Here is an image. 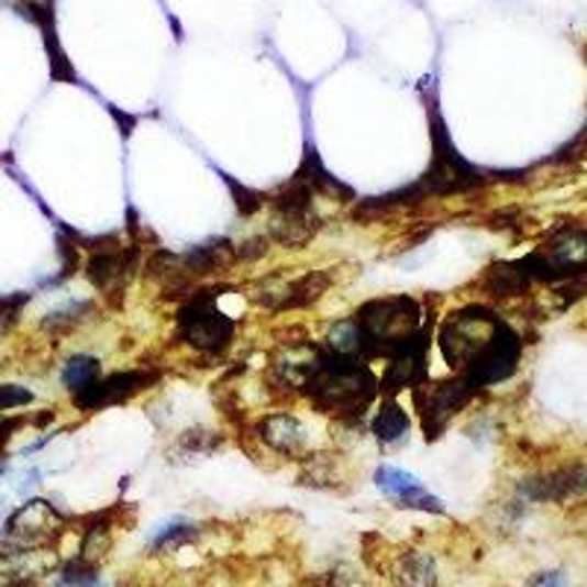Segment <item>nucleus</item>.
<instances>
[{
    "instance_id": "f257e3e1",
    "label": "nucleus",
    "mask_w": 587,
    "mask_h": 587,
    "mask_svg": "<svg viewBox=\"0 0 587 587\" xmlns=\"http://www.w3.org/2000/svg\"><path fill=\"white\" fill-rule=\"evenodd\" d=\"M435 344L444 365L479 394L511 379L523 358V341L514 326L481 303H467L441 318Z\"/></svg>"
},
{
    "instance_id": "f03ea898",
    "label": "nucleus",
    "mask_w": 587,
    "mask_h": 587,
    "mask_svg": "<svg viewBox=\"0 0 587 587\" xmlns=\"http://www.w3.org/2000/svg\"><path fill=\"white\" fill-rule=\"evenodd\" d=\"M427 118L429 142H432L427 170H423L414 182H409V186L394 188L388 195L358 200L356 209H353L356 218H374V214H388L397 212V209H414V206L435 200V197L470 195V191H476V188L488 182V174L476 168L473 162H467L462 153H458L435 98H427Z\"/></svg>"
},
{
    "instance_id": "7ed1b4c3",
    "label": "nucleus",
    "mask_w": 587,
    "mask_h": 587,
    "mask_svg": "<svg viewBox=\"0 0 587 587\" xmlns=\"http://www.w3.org/2000/svg\"><path fill=\"white\" fill-rule=\"evenodd\" d=\"M297 397H303L318 414L339 423H362L379 397V379L367 362L339 356L323 344H312V356L303 358Z\"/></svg>"
},
{
    "instance_id": "20e7f679",
    "label": "nucleus",
    "mask_w": 587,
    "mask_h": 587,
    "mask_svg": "<svg viewBox=\"0 0 587 587\" xmlns=\"http://www.w3.org/2000/svg\"><path fill=\"white\" fill-rule=\"evenodd\" d=\"M350 318L356 323L362 358L370 365L388 362L406 341L414 339L429 321V312L414 294H385L358 306Z\"/></svg>"
},
{
    "instance_id": "39448f33",
    "label": "nucleus",
    "mask_w": 587,
    "mask_h": 587,
    "mask_svg": "<svg viewBox=\"0 0 587 587\" xmlns=\"http://www.w3.org/2000/svg\"><path fill=\"white\" fill-rule=\"evenodd\" d=\"M77 244L86 253L82 262V274L91 283V288L103 297L109 309H121L126 300V291L133 285L139 267H142V244L135 241H121L115 232H103V235H82L74 232Z\"/></svg>"
},
{
    "instance_id": "423d86ee",
    "label": "nucleus",
    "mask_w": 587,
    "mask_h": 587,
    "mask_svg": "<svg viewBox=\"0 0 587 587\" xmlns=\"http://www.w3.org/2000/svg\"><path fill=\"white\" fill-rule=\"evenodd\" d=\"M226 291V285H200L177 306V339L200 356L221 358L235 344L239 323L226 312H221L218 297Z\"/></svg>"
},
{
    "instance_id": "0eeeda50",
    "label": "nucleus",
    "mask_w": 587,
    "mask_h": 587,
    "mask_svg": "<svg viewBox=\"0 0 587 587\" xmlns=\"http://www.w3.org/2000/svg\"><path fill=\"white\" fill-rule=\"evenodd\" d=\"M267 206H270V221L265 235L276 247L303 250L321 232L323 221L318 212V197L297 177L270 191Z\"/></svg>"
},
{
    "instance_id": "6e6552de",
    "label": "nucleus",
    "mask_w": 587,
    "mask_h": 587,
    "mask_svg": "<svg viewBox=\"0 0 587 587\" xmlns=\"http://www.w3.org/2000/svg\"><path fill=\"white\" fill-rule=\"evenodd\" d=\"M476 397H479V391L458 374L444 376V379H432V376H429L418 388H411V406H414L420 432H423L429 444H435L438 438H444L450 423H453Z\"/></svg>"
},
{
    "instance_id": "1a4fd4ad",
    "label": "nucleus",
    "mask_w": 587,
    "mask_h": 587,
    "mask_svg": "<svg viewBox=\"0 0 587 587\" xmlns=\"http://www.w3.org/2000/svg\"><path fill=\"white\" fill-rule=\"evenodd\" d=\"M332 283H335V274L332 270H321V267L318 270H306L297 279H283L279 274H274L253 288L250 300L270 314L303 312V309H312L323 294L330 291Z\"/></svg>"
},
{
    "instance_id": "9d476101",
    "label": "nucleus",
    "mask_w": 587,
    "mask_h": 587,
    "mask_svg": "<svg viewBox=\"0 0 587 587\" xmlns=\"http://www.w3.org/2000/svg\"><path fill=\"white\" fill-rule=\"evenodd\" d=\"M435 314H429V321L423 323V330L411 341H406L388 362H385V374L379 379V394L383 397H400L402 391L418 388L423 379H429V350H432V339H435Z\"/></svg>"
},
{
    "instance_id": "9b49d317",
    "label": "nucleus",
    "mask_w": 587,
    "mask_h": 587,
    "mask_svg": "<svg viewBox=\"0 0 587 587\" xmlns=\"http://www.w3.org/2000/svg\"><path fill=\"white\" fill-rule=\"evenodd\" d=\"M159 383V370L153 367H133V370H115V374L100 376L98 383L82 388V391L71 394V402L77 411H103L112 406H124L126 400H133L139 394L151 391L153 385Z\"/></svg>"
},
{
    "instance_id": "f8f14e48",
    "label": "nucleus",
    "mask_w": 587,
    "mask_h": 587,
    "mask_svg": "<svg viewBox=\"0 0 587 587\" xmlns=\"http://www.w3.org/2000/svg\"><path fill=\"white\" fill-rule=\"evenodd\" d=\"M63 511H56L45 499H33L27 506H21L7 523L10 541H15L24 550H38V546H51L63 538L65 532Z\"/></svg>"
},
{
    "instance_id": "ddd939ff",
    "label": "nucleus",
    "mask_w": 587,
    "mask_h": 587,
    "mask_svg": "<svg viewBox=\"0 0 587 587\" xmlns=\"http://www.w3.org/2000/svg\"><path fill=\"white\" fill-rule=\"evenodd\" d=\"M376 488L383 490L385 499H391L397 508H409V511H423V514H446L444 499H438L435 494H429L427 485L414 476V473L394 467V464H383L374 473Z\"/></svg>"
},
{
    "instance_id": "4468645a",
    "label": "nucleus",
    "mask_w": 587,
    "mask_h": 587,
    "mask_svg": "<svg viewBox=\"0 0 587 587\" xmlns=\"http://www.w3.org/2000/svg\"><path fill=\"white\" fill-rule=\"evenodd\" d=\"M520 490L532 502H567L573 497H582L587 494V464H569V467L532 476L523 481Z\"/></svg>"
},
{
    "instance_id": "2eb2a0df",
    "label": "nucleus",
    "mask_w": 587,
    "mask_h": 587,
    "mask_svg": "<svg viewBox=\"0 0 587 587\" xmlns=\"http://www.w3.org/2000/svg\"><path fill=\"white\" fill-rule=\"evenodd\" d=\"M256 438L267 450H274L276 455H285V458H303L306 446H309L306 427L288 411L265 414L256 423Z\"/></svg>"
},
{
    "instance_id": "dca6fc26",
    "label": "nucleus",
    "mask_w": 587,
    "mask_h": 587,
    "mask_svg": "<svg viewBox=\"0 0 587 587\" xmlns=\"http://www.w3.org/2000/svg\"><path fill=\"white\" fill-rule=\"evenodd\" d=\"M294 177L312 188L314 197L335 200V203H356V191H353V186H347L344 179L335 177V174L323 165L321 153L314 151L312 142L303 147V159H300V165L294 170Z\"/></svg>"
},
{
    "instance_id": "f3484780",
    "label": "nucleus",
    "mask_w": 587,
    "mask_h": 587,
    "mask_svg": "<svg viewBox=\"0 0 587 587\" xmlns=\"http://www.w3.org/2000/svg\"><path fill=\"white\" fill-rule=\"evenodd\" d=\"M179 256H182L186 267L200 285H206V279H212V276L223 274V270H230L232 265H239L235 244L230 239H206L200 244H195V247L182 250Z\"/></svg>"
},
{
    "instance_id": "a211bd4d",
    "label": "nucleus",
    "mask_w": 587,
    "mask_h": 587,
    "mask_svg": "<svg viewBox=\"0 0 587 587\" xmlns=\"http://www.w3.org/2000/svg\"><path fill=\"white\" fill-rule=\"evenodd\" d=\"M388 578L394 587H438L435 558L423 550L397 552L388 558Z\"/></svg>"
},
{
    "instance_id": "6ab92c4d",
    "label": "nucleus",
    "mask_w": 587,
    "mask_h": 587,
    "mask_svg": "<svg viewBox=\"0 0 587 587\" xmlns=\"http://www.w3.org/2000/svg\"><path fill=\"white\" fill-rule=\"evenodd\" d=\"M411 432V414L402 409L400 402L394 397H383L379 409L370 418V435L385 446H397L402 444Z\"/></svg>"
},
{
    "instance_id": "aec40b11",
    "label": "nucleus",
    "mask_w": 587,
    "mask_h": 587,
    "mask_svg": "<svg viewBox=\"0 0 587 587\" xmlns=\"http://www.w3.org/2000/svg\"><path fill=\"white\" fill-rule=\"evenodd\" d=\"M91 318H98V306L95 300H71V303L59 306L54 312H47L38 323V330L54 335V339H63V335H71L74 330H80Z\"/></svg>"
},
{
    "instance_id": "412c9836",
    "label": "nucleus",
    "mask_w": 587,
    "mask_h": 587,
    "mask_svg": "<svg viewBox=\"0 0 587 587\" xmlns=\"http://www.w3.org/2000/svg\"><path fill=\"white\" fill-rule=\"evenodd\" d=\"M200 534V525L188 523L186 517H174V520H165L162 525H156L151 534V543L147 550L151 552H174L179 546H188Z\"/></svg>"
},
{
    "instance_id": "4be33fe9",
    "label": "nucleus",
    "mask_w": 587,
    "mask_h": 587,
    "mask_svg": "<svg viewBox=\"0 0 587 587\" xmlns=\"http://www.w3.org/2000/svg\"><path fill=\"white\" fill-rule=\"evenodd\" d=\"M63 385L68 394H77L82 388H89L103 376V365H100L98 356H86V353H77L63 365Z\"/></svg>"
},
{
    "instance_id": "5701e85b",
    "label": "nucleus",
    "mask_w": 587,
    "mask_h": 587,
    "mask_svg": "<svg viewBox=\"0 0 587 587\" xmlns=\"http://www.w3.org/2000/svg\"><path fill=\"white\" fill-rule=\"evenodd\" d=\"M56 587H109L100 576V564H91L82 555L68 558L56 576Z\"/></svg>"
},
{
    "instance_id": "b1692460",
    "label": "nucleus",
    "mask_w": 587,
    "mask_h": 587,
    "mask_svg": "<svg viewBox=\"0 0 587 587\" xmlns=\"http://www.w3.org/2000/svg\"><path fill=\"white\" fill-rule=\"evenodd\" d=\"M223 182L230 188L232 206H235V214H239V218H256L267 206V200H270V195L258 191V188H250L247 182H239V179L230 177V174H223Z\"/></svg>"
},
{
    "instance_id": "393cba45",
    "label": "nucleus",
    "mask_w": 587,
    "mask_h": 587,
    "mask_svg": "<svg viewBox=\"0 0 587 587\" xmlns=\"http://www.w3.org/2000/svg\"><path fill=\"white\" fill-rule=\"evenodd\" d=\"M27 303H30L27 291L0 294V339H7V335L19 326L21 314H24Z\"/></svg>"
},
{
    "instance_id": "a878e982",
    "label": "nucleus",
    "mask_w": 587,
    "mask_h": 587,
    "mask_svg": "<svg viewBox=\"0 0 587 587\" xmlns=\"http://www.w3.org/2000/svg\"><path fill=\"white\" fill-rule=\"evenodd\" d=\"M177 446L186 455H209L221 446V438L206 432V429H191V432H182V435H179Z\"/></svg>"
},
{
    "instance_id": "bb28decb",
    "label": "nucleus",
    "mask_w": 587,
    "mask_h": 587,
    "mask_svg": "<svg viewBox=\"0 0 587 587\" xmlns=\"http://www.w3.org/2000/svg\"><path fill=\"white\" fill-rule=\"evenodd\" d=\"M270 239L267 235H250L247 241H241V244H235V258H239V265L241 262H258V258H265L267 253H270Z\"/></svg>"
},
{
    "instance_id": "cd10ccee",
    "label": "nucleus",
    "mask_w": 587,
    "mask_h": 587,
    "mask_svg": "<svg viewBox=\"0 0 587 587\" xmlns=\"http://www.w3.org/2000/svg\"><path fill=\"white\" fill-rule=\"evenodd\" d=\"M33 391L21 388V385H0V411H15L24 406H33Z\"/></svg>"
},
{
    "instance_id": "c85d7f7f",
    "label": "nucleus",
    "mask_w": 587,
    "mask_h": 587,
    "mask_svg": "<svg viewBox=\"0 0 587 587\" xmlns=\"http://www.w3.org/2000/svg\"><path fill=\"white\" fill-rule=\"evenodd\" d=\"M24 423H27V418H3L0 420V453H3V450H7V444H10L12 441V435H15V432H19L21 427H24Z\"/></svg>"
},
{
    "instance_id": "c756f323",
    "label": "nucleus",
    "mask_w": 587,
    "mask_h": 587,
    "mask_svg": "<svg viewBox=\"0 0 587 587\" xmlns=\"http://www.w3.org/2000/svg\"><path fill=\"white\" fill-rule=\"evenodd\" d=\"M525 587H567V578L558 569H550V573H538Z\"/></svg>"
},
{
    "instance_id": "7c9ffc66",
    "label": "nucleus",
    "mask_w": 587,
    "mask_h": 587,
    "mask_svg": "<svg viewBox=\"0 0 587 587\" xmlns=\"http://www.w3.org/2000/svg\"><path fill=\"white\" fill-rule=\"evenodd\" d=\"M3 587H38L33 578H12V582H7Z\"/></svg>"
}]
</instances>
